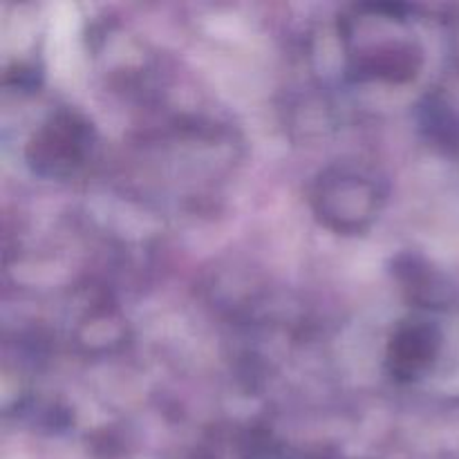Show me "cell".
Wrapping results in <instances>:
<instances>
[{
    "label": "cell",
    "instance_id": "cell-1",
    "mask_svg": "<svg viewBox=\"0 0 459 459\" xmlns=\"http://www.w3.org/2000/svg\"><path fill=\"white\" fill-rule=\"evenodd\" d=\"M379 182L348 166H336L316 179L312 204L318 218L334 231L354 233L375 220L379 211Z\"/></svg>",
    "mask_w": 459,
    "mask_h": 459
},
{
    "label": "cell",
    "instance_id": "cell-2",
    "mask_svg": "<svg viewBox=\"0 0 459 459\" xmlns=\"http://www.w3.org/2000/svg\"><path fill=\"white\" fill-rule=\"evenodd\" d=\"M92 148V128L74 112H58L40 126L27 148V160L36 173L65 178L74 173Z\"/></svg>",
    "mask_w": 459,
    "mask_h": 459
},
{
    "label": "cell",
    "instance_id": "cell-3",
    "mask_svg": "<svg viewBox=\"0 0 459 459\" xmlns=\"http://www.w3.org/2000/svg\"><path fill=\"white\" fill-rule=\"evenodd\" d=\"M437 327L429 321L412 318L394 330L388 343V370L397 381L420 379L439 352Z\"/></svg>",
    "mask_w": 459,
    "mask_h": 459
},
{
    "label": "cell",
    "instance_id": "cell-4",
    "mask_svg": "<svg viewBox=\"0 0 459 459\" xmlns=\"http://www.w3.org/2000/svg\"><path fill=\"white\" fill-rule=\"evenodd\" d=\"M424 128L429 130L430 139L437 142V146L453 148L459 146V115L444 101H430L424 108Z\"/></svg>",
    "mask_w": 459,
    "mask_h": 459
}]
</instances>
